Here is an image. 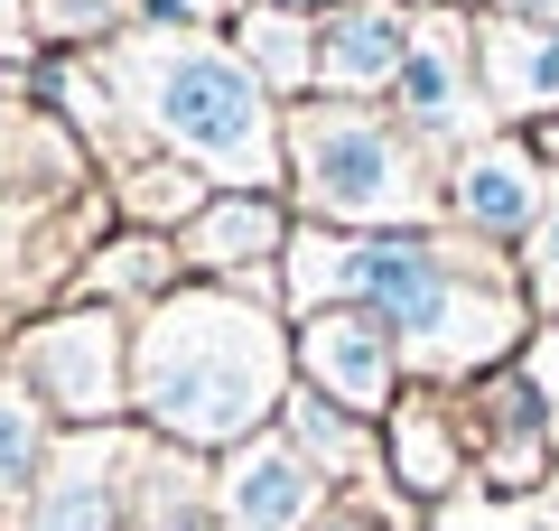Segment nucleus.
<instances>
[{"label":"nucleus","instance_id":"nucleus-10","mask_svg":"<svg viewBox=\"0 0 559 531\" xmlns=\"http://www.w3.org/2000/svg\"><path fill=\"white\" fill-rule=\"evenodd\" d=\"M382 467H392V485L411 494V504L457 494L466 467H476V438H466V392H448V382H411V392L392 401V420H382Z\"/></svg>","mask_w":559,"mask_h":531},{"label":"nucleus","instance_id":"nucleus-8","mask_svg":"<svg viewBox=\"0 0 559 531\" xmlns=\"http://www.w3.org/2000/svg\"><path fill=\"white\" fill-rule=\"evenodd\" d=\"M419 38V0H336L318 20V94L326 103H392Z\"/></svg>","mask_w":559,"mask_h":531},{"label":"nucleus","instance_id":"nucleus-1","mask_svg":"<svg viewBox=\"0 0 559 531\" xmlns=\"http://www.w3.org/2000/svg\"><path fill=\"white\" fill-rule=\"evenodd\" d=\"M289 392H299V354L261 290L197 280L159 298L131 335V401L178 448H252L261 429H280Z\"/></svg>","mask_w":559,"mask_h":531},{"label":"nucleus","instance_id":"nucleus-14","mask_svg":"<svg viewBox=\"0 0 559 531\" xmlns=\"http://www.w3.org/2000/svg\"><path fill=\"white\" fill-rule=\"evenodd\" d=\"M234 57L271 84V103H318V20L280 10V0H252L234 20Z\"/></svg>","mask_w":559,"mask_h":531},{"label":"nucleus","instance_id":"nucleus-16","mask_svg":"<svg viewBox=\"0 0 559 531\" xmlns=\"http://www.w3.org/2000/svg\"><path fill=\"white\" fill-rule=\"evenodd\" d=\"M47 401L28 392V382H0V504H20L28 485H38L47 467Z\"/></svg>","mask_w":559,"mask_h":531},{"label":"nucleus","instance_id":"nucleus-6","mask_svg":"<svg viewBox=\"0 0 559 531\" xmlns=\"http://www.w3.org/2000/svg\"><path fill=\"white\" fill-rule=\"evenodd\" d=\"M289 354H299V382L318 401H336V411L355 420H392V401L411 392V354H401V335L382 327L373 308H318V317H289Z\"/></svg>","mask_w":559,"mask_h":531},{"label":"nucleus","instance_id":"nucleus-18","mask_svg":"<svg viewBox=\"0 0 559 531\" xmlns=\"http://www.w3.org/2000/svg\"><path fill=\"white\" fill-rule=\"evenodd\" d=\"M513 271H522V298H532V317H540V327H559V197H550V215L532 224V243L513 252Z\"/></svg>","mask_w":559,"mask_h":531},{"label":"nucleus","instance_id":"nucleus-13","mask_svg":"<svg viewBox=\"0 0 559 531\" xmlns=\"http://www.w3.org/2000/svg\"><path fill=\"white\" fill-rule=\"evenodd\" d=\"M289 234H299V224H289V205H280V197H242V187H224V197L178 234V261L234 290V280H252V271L271 280L280 261H289Z\"/></svg>","mask_w":559,"mask_h":531},{"label":"nucleus","instance_id":"nucleus-4","mask_svg":"<svg viewBox=\"0 0 559 531\" xmlns=\"http://www.w3.org/2000/svg\"><path fill=\"white\" fill-rule=\"evenodd\" d=\"M392 113L439 158H457L466 140L495 131L485 66H476V0H419V38H411V66L392 84Z\"/></svg>","mask_w":559,"mask_h":531},{"label":"nucleus","instance_id":"nucleus-11","mask_svg":"<svg viewBox=\"0 0 559 531\" xmlns=\"http://www.w3.org/2000/svg\"><path fill=\"white\" fill-rule=\"evenodd\" d=\"M20 374L38 401H57L66 420H103L131 382V345H121L112 317H66V327H38L20 354Z\"/></svg>","mask_w":559,"mask_h":531},{"label":"nucleus","instance_id":"nucleus-19","mask_svg":"<svg viewBox=\"0 0 559 531\" xmlns=\"http://www.w3.org/2000/svg\"><path fill=\"white\" fill-rule=\"evenodd\" d=\"M476 10H495V20H559V0H476Z\"/></svg>","mask_w":559,"mask_h":531},{"label":"nucleus","instance_id":"nucleus-9","mask_svg":"<svg viewBox=\"0 0 559 531\" xmlns=\"http://www.w3.org/2000/svg\"><path fill=\"white\" fill-rule=\"evenodd\" d=\"M215 522L224 531H318L326 522V475L299 457V438H289V429H261L252 448L224 457Z\"/></svg>","mask_w":559,"mask_h":531},{"label":"nucleus","instance_id":"nucleus-20","mask_svg":"<svg viewBox=\"0 0 559 531\" xmlns=\"http://www.w3.org/2000/svg\"><path fill=\"white\" fill-rule=\"evenodd\" d=\"M318 531H401V522H373V512H364V504H336V512H326Z\"/></svg>","mask_w":559,"mask_h":531},{"label":"nucleus","instance_id":"nucleus-12","mask_svg":"<svg viewBox=\"0 0 559 531\" xmlns=\"http://www.w3.org/2000/svg\"><path fill=\"white\" fill-rule=\"evenodd\" d=\"M476 66L495 131H550L559 121V20H495L476 10Z\"/></svg>","mask_w":559,"mask_h":531},{"label":"nucleus","instance_id":"nucleus-17","mask_svg":"<svg viewBox=\"0 0 559 531\" xmlns=\"http://www.w3.org/2000/svg\"><path fill=\"white\" fill-rule=\"evenodd\" d=\"M28 531H121V522H112V485H103L94 467H66L57 485L38 494Z\"/></svg>","mask_w":559,"mask_h":531},{"label":"nucleus","instance_id":"nucleus-2","mask_svg":"<svg viewBox=\"0 0 559 531\" xmlns=\"http://www.w3.org/2000/svg\"><path fill=\"white\" fill-rule=\"evenodd\" d=\"M289 197L299 224L429 234L448 224V158L392 103H289Z\"/></svg>","mask_w":559,"mask_h":531},{"label":"nucleus","instance_id":"nucleus-21","mask_svg":"<svg viewBox=\"0 0 559 531\" xmlns=\"http://www.w3.org/2000/svg\"><path fill=\"white\" fill-rule=\"evenodd\" d=\"M242 10H252V0H242Z\"/></svg>","mask_w":559,"mask_h":531},{"label":"nucleus","instance_id":"nucleus-7","mask_svg":"<svg viewBox=\"0 0 559 531\" xmlns=\"http://www.w3.org/2000/svg\"><path fill=\"white\" fill-rule=\"evenodd\" d=\"M466 438L495 494H532L559 475V429H550V382L540 364H503V374L466 382Z\"/></svg>","mask_w":559,"mask_h":531},{"label":"nucleus","instance_id":"nucleus-5","mask_svg":"<svg viewBox=\"0 0 559 531\" xmlns=\"http://www.w3.org/2000/svg\"><path fill=\"white\" fill-rule=\"evenodd\" d=\"M559 168L540 158L532 131H485L448 158V234L485 243V252H522L532 224L550 215Z\"/></svg>","mask_w":559,"mask_h":531},{"label":"nucleus","instance_id":"nucleus-3","mask_svg":"<svg viewBox=\"0 0 559 531\" xmlns=\"http://www.w3.org/2000/svg\"><path fill=\"white\" fill-rule=\"evenodd\" d=\"M140 121L159 131L168 158L205 168L215 187L242 197H280L289 187V113L271 103V84L215 38H150L121 57Z\"/></svg>","mask_w":559,"mask_h":531},{"label":"nucleus","instance_id":"nucleus-15","mask_svg":"<svg viewBox=\"0 0 559 531\" xmlns=\"http://www.w3.org/2000/svg\"><path fill=\"white\" fill-rule=\"evenodd\" d=\"M280 429L299 438V457H308V467L326 475V485H345V475H355L364 457H373V420H355V411H336V401H318L308 382L289 392V411H280Z\"/></svg>","mask_w":559,"mask_h":531}]
</instances>
